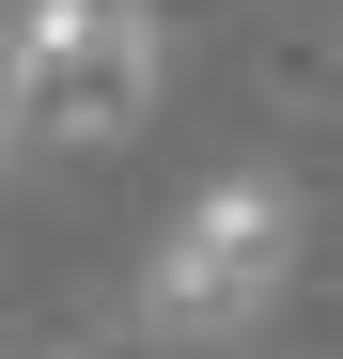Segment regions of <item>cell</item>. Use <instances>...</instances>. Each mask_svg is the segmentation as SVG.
Listing matches in <instances>:
<instances>
[{
  "mask_svg": "<svg viewBox=\"0 0 343 359\" xmlns=\"http://www.w3.org/2000/svg\"><path fill=\"white\" fill-rule=\"evenodd\" d=\"M141 109H156V16L141 0H16V32H0V126L125 141Z\"/></svg>",
  "mask_w": 343,
  "mask_h": 359,
  "instance_id": "obj_1",
  "label": "cell"
},
{
  "mask_svg": "<svg viewBox=\"0 0 343 359\" xmlns=\"http://www.w3.org/2000/svg\"><path fill=\"white\" fill-rule=\"evenodd\" d=\"M281 266H297V188L281 172H218L203 203H172L156 234V266H141V328L156 344H218V328H250Z\"/></svg>",
  "mask_w": 343,
  "mask_h": 359,
  "instance_id": "obj_2",
  "label": "cell"
}]
</instances>
